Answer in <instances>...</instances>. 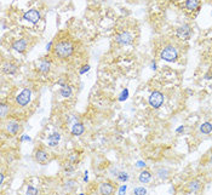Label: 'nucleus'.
Returning a JSON list of instances; mask_svg holds the SVG:
<instances>
[{
  "label": "nucleus",
  "mask_w": 212,
  "mask_h": 195,
  "mask_svg": "<svg viewBox=\"0 0 212 195\" xmlns=\"http://www.w3.org/2000/svg\"><path fill=\"white\" fill-rule=\"evenodd\" d=\"M54 52L59 58H67L74 52V45L69 40L58 41L54 47Z\"/></svg>",
  "instance_id": "f257e3e1"
},
{
  "label": "nucleus",
  "mask_w": 212,
  "mask_h": 195,
  "mask_svg": "<svg viewBox=\"0 0 212 195\" xmlns=\"http://www.w3.org/2000/svg\"><path fill=\"white\" fill-rule=\"evenodd\" d=\"M160 57H161V59H164L166 62H175L177 59V57H178V54H177V50L173 46H166L161 51Z\"/></svg>",
  "instance_id": "f03ea898"
},
{
  "label": "nucleus",
  "mask_w": 212,
  "mask_h": 195,
  "mask_svg": "<svg viewBox=\"0 0 212 195\" xmlns=\"http://www.w3.org/2000/svg\"><path fill=\"white\" fill-rule=\"evenodd\" d=\"M115 41H116V44H119L120 46H127V45L132 44V41H133V35L130 32H127V30L120 32L115 37Z\"/></svg>",
  "instance_id": "7ed1b4c3"
},
{
  "label": "nucleus",
  "mask_w": 212,
  "mask_h": 195,
  "mask_svg": "<svg viewBox=\"0 0 212 195\" xmlns=\"http://www.w3.org/2000/svg\"><path fill=\"white\" fill-rule=\"evenodd\" d=\"M162 103H164V95L161 92H159V91H154L150 95V97H149V104H150V107L158 109V108H160L162 106Z\"/></svg>",
  "instance_id": "20e7f679"
},
{
  "label": "nucleus",
  "mask_w": 212,
  "mask_h": 195,
  "mask_svg": "<svg viewBox=\"0 0 212 195\" xmlns=\"http://www.w3.org/2000/svg\"><path fill=\"white\" fill-rule=\"evenodd\" d=\"M30 96H32V91L29 89H24L22 90V92L16 97V102L18 106L21 107H24L27 106L29 102H30Z\"/></svg>",
  "instance_id": "39448f33"
},
{
  "label": "nucleus",
  "mask_w": 212,
  "mask_h": 195,
  "mask_svg": "<svg viewBox=\"0 0 212 195\" xmlns=\"http://www.w3.org/2000/svg\"><path fill=\"white\" fill-rule=\"evenodd\" d=\"M23 20H26V21H28L30 23L35 24V23H38L39 20H40V14H39L38 10L32 9V10H28L26 14L23 15Z\"/></svg>",
  "instance_id": "423d86ee"
},
{
  "label": "nucleus",
  "mask_w": 212,
  "mask_h": 195,
  "mask_svg": "<svg viewBox=\"0 0 212 195\" xmlns=\"http://www.w3.org/2000/svg\"><path fill=\"white\" fill-rule=\"evenodd\" d=\"M177 37L181 38V39H184V40H188L190 37H192V29L188 24H183L177 29Z\"/></svg>",
  "instance_id": "0eeeda50"
},
{
  "label": "nucleus",
  "mask_w": 212,
  "mask_h": 195,
  "mask_svg": "<svg viewBox=\"0 0 212 195\" xmlns=\"http://www.w3.org/2000/svg\"><path fill=\"white\" fill-rule=\"evenodd\" d=\"M11 47L14 49L15 51L19 52V54L24 52L26 49H27V39H18V40H16V41L12 42Z\"/></svg>",
  "instance_id": "6e6552de"
},
{
  "label": "nucleus",
  "mask_w": 212,
  "mask_h": 195,
  "mask_svg": "<svg viewBox=\"0 0 212 195\" xmlns=\"http://www.w3.org/2000/svg\"><path fill=\"white\" fill-rule=\"evenodd\" d=\"M21 130V124L17 121H9L6 124V131L11 135H17Z\"/></svg>",
  "instance_id": "1a4fd4ad"
},
{
  "label": "nucleus",
  "mask_w": 212,
  "mask_h": 195,
  "mask_svg": "<svg viewBox=\"0 0 212 195\" xmlns=\"http://www.w3.org/2000/svg\"><path fill=\"white\" fill-rule=\"evenodd\" d=\"M35 160L39 162V164H46L49 161V153L44 149H40L35 153Z\"/></svg>",
  "instance_id": "9d476101"
},
{
  "label": "nucleus",
  "mask_w": 212,
  "mask_h": 195,
  "mask_svg": "<svg viewBox=\"0 0 212 195\" xmlns=\"http://www.w3.org/2000/svg\"><path fill=\"white\" fill-rule=\"evenodd\" d=\"M113 192H114V187L110 184V183H108V182L102 183L101 187H99V193H101V194L110 195V194H113Z\"/></svg>",
  "instance_id": "9b49d317"
},
{
  "label": "nucleus",
  "mask_w": 212,
  "mask_h": 195,
  "mask_svg": "<svg viewBox=\"0 0 212 195\" xmlns=\"http://www.w3.org/2000/svg\"><path fill=\"white\" fill-rule=\"evenodd\" d=\"M85 131V127L84 125L81 124V123H74L73 124V126H71V135L73 136H80V135H83Z\"/></svg>",
  "instance_id": "f8f14e48"
},
{
  "label": "nucleus",
  "mask_w": 212,
  "mask_h": 195,
  "mask_svg": "<svg viewBox=\"0 0 212 195\" xmlns=\"http://www.w3.org/2000/svg\"><path fill=\"white\" fill-rule=\"evenodd\" d=\"M2 72L5 74H9V75H12L17 72V66L14 63H4L2 64Z\"/></svg>",
  "instance_id": "ddd939ff"
},
{
  "label": "nucleus",
  "mask_w": 212,
  "mask_h": 195,
  "mask_svg": "<svg viewBox=\"0 0 212 195\" xmlns=\"http://www.w3.org/2000/svg\"><path fill=\"white\" fill-rule=\"evenodd\" d=\"M59 139H61V135H59L58 132H54L51 136H49L47 143H49L50 147H56V145H58Z\"/></svg>",
  "instance_id": "4468645a"
},
{
  "label": "nucleus",
  "mask_w": 212,
  "mask_h": 195,
  "mask_svg": "<svg viewBox=\"0 0 212 195\" xmlns=\"http://www.w3.org/2000/svg\"><path fill=\"white\" fill-rule=\"evenodd\" d=\"M201 189V182L200 181H192L189 184H188V190L189 193H197Z\"/></svg>",
  "instance_id": "2eb2a0df"
},
{
  "label": "nucleus",
  "mask_w": 212,
  "mask_h": 195,
  "mask_svg": "<svg viewBox=\"0 0 212 195\" xmlns=\"http://www.w3.org/2000/svg\"><path fill=\"white\" fill-rule=\"evenodd\" d=\"M138 180H140L141 183H144V184L149 183L150 180H152V173L149 171H142L140 173V176H138Z\"/></svg>",
  "instance_id": "dca6fc26"
},
{
  "label": "nucleus",
  "mask_w": 212,
  "mask_h": 195,
  "mask_svg": "<svg viewBox=\"0 0 212 195\" xmlns=\"http://www.w3.org/2000/svg\"><path fill=\"white\" fill-rule=\"evenodd\" d=\"M50 62L47 61V59H42L41 62H40V64H39V72L40 73H42V74H46V73H49V70H50Z\"/></svg>",
  "instance_id": "f3484780"
},
{
  "label": "nucleus",
  "mask_w": 212,
  "mask_h": 195,
  "mask_svg": "<svg viewBox=\"0 0 212 195\" xmlns=\"http://www.w3.org/2000/svg\"><path fill=\"white\" fill-rule=\"evenodd\" d=\"M76 181H74V180H68V181L64 183V185H63V189L64 190H67V192H73L75 188H76Z\"/></svg>",
  "instance_id": "a211bd4d"
},
{
  "label": "nucleus",
  "mask_w": 212,
  "mask_h": 195,
  "mask_svg": "<svg viewBox=\"0 0 212 195\" xmlns=\"http://www.w3.org/2000/svg\"><path fill=\"white\" fill-rule=\"evenodd\" d=\"M200 132L204 135H209L212 132V124L211 123H204L200 125Z\"/></svg>",
  "instance_id": "6ab92c4d"
},
{
  "label": "nucleus",
  "mask_w": 212,
  "mask_h": 195,
  "mask_svg": "<svg viewBox=\"0 0 212 195\" xmlns=\"http://www.w3.org/2000/svg\"><path fill=\"white\" fill-rule=\"evenodd\" d=\"M71 86H68V85H64V86H62V89H61V91H59V93H61V96L64 98H68L71 96Z\"/></svg>",
  "instance_id": "aec40b11"
},
{
  "label": "nucleus",
  "mask_w": 212,
  "mask_h": 195,
  "mask_svg": "<svg viewBox=\"0 0 212 195\" xmlns=\"http://www.w3.org/2000/svg\"><path fill=\"white\" fill-rule=\"evenodd\" d=\"M185 7L190 11L199 9V0H187L185 1Z\"/></svg>",
  "instance_id": "412c9836"
},
{
  "label": "nucleus",
  "mask_w": 212,
  "mask_h": 195,
  "mask_svg": "<svg viewBox=\"0 0 212 195\" xmlns=\"http://www.w3.org/2000/svg\"><path fill=\"white\" fill-rule=\"evenodd\" d=\"M9 110H10V107L6 103H1V106H0V116H1V119H5V116L9 114Z\"/></svg>",
  "instance_id": "4be33fe9"
},
{
  "label": "nucleus",
  "mask_w": 212,
  "mask_h": 195,
  "mask_svg": "<svg viewBox=\"0 0 212 195\" xmlns=\"http://www.w3.org/2000/svg\"><path fill=\"white\" fill-rule=\"evenodd\" d=\"M158 177L160 180H166L169 177V170L167 168H160V170H158Z\"/></svg>",
  "instance_id": "5701e85b"
},
{
  "label": "nucleus",
  "mask_w": 212,
  "mask_h": 195,
  "mask_svg": "<svg viewBox=\"0 0 212 195\" xmlns=\"http://www.w3.org/2000/svg\"><path fill=\"white\" fill-rule=\"evenodd\" d=\"M116 177L120 182H126L128 180V173L127 172H119V175Z\"/></svg>",
  "instance_id": "b1692460"
},
{
  "label": "nucleus",
  "mask_w": 212,
  "mask_h": 195,
  "mask_svg": "<svg viewBox=\"0 0 212 195\" xmlns=\"http://www.w3.org/2000/svg\"><path fill=\"white\" fill-rule=\"evenodd\" d=\"M127 97H128V90L125 89V90H123V92L120 93V96H119V101H120V102H124L125 99H127Z\"/></svg>",
  "instance_id": "393cba45"
},
{
  "label": "nucleus",
  "mask_w": 212,
  "mask_h": 195,
  "mask_svg": "<svg viewBox=\"0 0 212 195\" xmlns=\"http://www.w3.org/2000/svg\"><path fill=\"white\" fill-rule=\"evenodd\" d=\"M133 193L137 195H142V194H147V189L145 188H142V187H138V188H135Z\"/></svg>",
  "instance_id": "a878e982"
},
{
  "label": "nucleus",
  "mask_w": 212,
  "mask_h": 195,
  "mask_svg": "<svg viewBox=\"0 0 212 195\" xmlns=\"http://www.w3.org/2000/svg\"><path fill=\"white\" fill-rule=\"evenodd\" d=\"M27 194H30V195H34V194H38V189H35L34 187H28L27 188Z\"/></svg>",
  "instance_id": "bb28decb"
},
{
  "label": "nucleus",
  "mask_w": 212,
  "mask_h": 195,
  "mask_svg": "<svg viewBox=\"0 0 212 195\" xmlns=\"http://www.w3.org/2000/svg\"><path fill=\"white\" fill-rule=\"evenodd\" d=\"M89 70H90V66H89V64H86V66H83V67H81V69L79 70V73L83 75V74H85V73H87Z\"/></svg>",
  "instance_id": "cd10ccee"
},
{
  "label": "nucleus",
  "mask_w": 212,
  "mask_h": 195,
  "mask_svg": "<svg viewBox=\"0 0 212 195\" xmlns=\"http://www.w3.org/2000/svg\"><path fill=\"white\" fill-rule=\"evenodd\" d=\"M119 172H120V171H119L116 167H112V168H110V173H112L113 176H118V175H119Z\"/></svg>",
  "instance_id": "c85d7f7f"
},
{
  "label": "nucleus",
  "mask_w": 212,
  "mask_h": 195,
  "mask_svg": "<svg viewBox=\"0 0 212 195\" xmlns=\"http://www.w3.org/2000/svg\"><path fill=\"white\" fill-rule=\"evenodd\" d=\"M126 189H127V187L125 184H123V185L119 188V194H124V193L126 192Z\"/></svg>",
  "instance_id": "c756f323"
},
{
  "label": "nucleus",
  "mask_w": 212,
  "mask_h": 195,
  "mask_svg": "<svg viewBox=\"0 0 212 195\" xmlns=\"http://www.w3.org/2000/svg\"><path fill=\"white\" fill-rule=\"evenodd\" d=\"M58 85H61V86H64V85H67V84H66V78H64V76H62V78H61V79H59V80H58Z\"/></svg>",
  "instance_id": "7c9ffc66"
},
{
  "label": "nucleus",
  "mask_w": 212,
  "mask_h": 195,
  "mask_svg": "<svg viewBox=\"0 0 212 195\" xmlns=\"http://www.w3.org/2000/svg\"><path fill=\"white\" fill-rule=\"evenodd\" d=\"M64 171H66V175H68V176H69L71 173H73V171H74V168H73V167H68V168L66 167V170H64Z\"/></svg>",
  "instance_id": "2f4dec72"
},
{
  "label": "nucleus",
  "mask_w": 212,
  "mask_h": 195,
  "mask_svg": "<svg viewBox=\"0 0 212 195\" xmlns=\"http://www.w3.org/2000/svg\"><path fill=\"white\" fill-rule=\"evenodd\" d=\"M136 166L137 167H144L145 166V162H144V161H142V160H140V161H137Z\"/></svg>",
  "instance_id": "473e14b6"
},
{
  "label": "nucleus",
  "mask_w": 212,
  "mask_h": 195,
  "mask_svg": "<svg viewBox=\"0 0 212 195\" xmlns=\"http://www.w3.org/2000/svg\"><path fill=\"white\" fill-rule=\"evenodd\" d=\"M21 141H22V142H26V141H30V137H29V136H27V135H23V136H22V137H21Z\"/></svg>",
  "instance_id": "72a5a7b5"
},
{
  "label": "nucleus",
  "mask_w": 212,
  "mask_h": 195,
  "mask_svg": "<svg viewBox=\"0 0 212 195\" xmlns=\"http://www.w3.org/2000/svg\"><path fill=\"white\" fill-rule=\"evenodd\" d=\"M183 131H184V126H180V127L176 130L177 133H181V132H183Z\"/></svg>",
  "instance_id": "f704fd0d"
},
{
  "label": "nucleus",
  "mask_w": 212,
  "mask_h": 195,
  "mask_svg": "<svg viewBox=\"0 0 212 195\" xmlns=\"http://www.w3.org/2000/svg\"><path fill=\"white\" fill-rule=\"evenodd\" d=\"M51 47H52V41H50L47 45H46V50H47V51H50V50H51Z\"/></svg>",
  "instance_id": "c9c22d12"
},
{
  "label": "nucleus",
  "mask_w": 212,
  "mask_h": 195,
  "mask_svg": "<svg viewBox=\"0 0 212 195\" xmlns=\"http://www.w3.org/2000/svg\"><path fill=\"white\" fill-rule=\"evenodd\" d=\"M150 68H152V69H154V70L156 69V63H155V62H152V64H150Z\"/></svg>",
  "instance_id": "e433bc0d"
},
{
  "label": "nucleus",
  "mask_w": 212,
  "mask_h": 195,
  "mask_svg": "<svg viewBox=\"0 0 212 195\" xmlns=\"http://www.w3.org/2000/svg\"><path fill=\"white\" fill-rule=\"evenodd\" d=\"M4 183V173H0V184Z\"/></svg>",
  "instance_id": "4c0bfd02"
},
{
  "label": "nucleus",
  "mask_w": 212,
  "mask_h": 195,
  "mask_svg": "<svg viewBox=\"0 0 212 195\" xmlns=\"http://www.w3.org/2000/svg\"><path fill=\"white\" fill-rule=\"evenodd\" d=\"M84 181H85V182H87V181H89V176H87V171H86V172H85V176H84Z\"/></svg>",
  "instance_id": "58836bf2"
},
{
  "label": "nucleus",
  "mask_w": 212,
  "mask_h": 195,
  "mask_svg": "<svg viewBox=\"0 0 212 195\" xmlns=\"http://www.w3.org/2000/svg\"><path fill=\"white\" fill-rule=\"evenodd\" d=\"M71 161H75V160H78V158H76V156H71Z\"/></svg>",
  "instance_id": "ea45409f"
},
{
  "label": "nucleus",
  "mask_w": 212,
  "mask_h": 195,
  "mask_svg": "<svg viewBox=\"0 0 212 195\" xmlns=\"http://www.w3.org/2000/svg\"><path fill=\"white\" fill-rule=\"evenodd\" d=\"M210 165H211V166H212V156H211V158H210Z\"/></svg>",
  "instance_id": "a19ab883"
}]
</instances>
